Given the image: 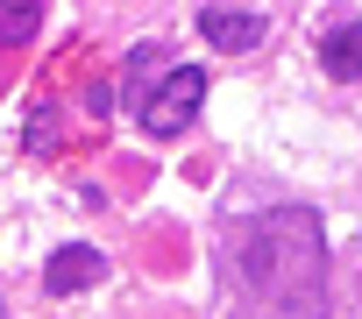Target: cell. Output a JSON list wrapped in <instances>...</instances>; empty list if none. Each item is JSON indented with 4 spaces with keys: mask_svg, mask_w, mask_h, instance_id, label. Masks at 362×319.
Returning <instances> with one entry per match:
<instances>
[{
    "mask_svg": "<svg viewBox=\"0 0 362 319\" xmlns=\"http://www.w3.org/2000/svg\"><path fill=\"white\" fill-rule=\"evenodd\" d=\"M228 319H327V234L313 206H263L221 234Z\"/></svg>",
    "mask_w": 362,
    "mask_h": 319,
    "instance_id": "1",
    "label": "cell"
},
{
    "mask_svg": "<svg viewBox=\"0 0 362 319\" xmlns=\"http://www.w3.org/2000/svg\"><path fill=\"white\" fill-rule=\"evenodd\" d=\"M199 107H206V71L199 64H185L177 57L149 92H142V107H135V121L156 135V142H170V135H185L192 121H199Z\"/></svg>",
    "mask_w": 362,
    "mask_h": 319,
    "instance_id": "2",
    "label": "cell"
},
{
    "mask_svg": "<svg viewBox=\"0 0 362 319\" xmlns=\"http://www.w3.org/2000/svg\"><path fill=\"white\" fill-rule=\"evenodd\" d=\"M100 277H107V255H100V248H86V241H71V248H57V255H50L43 291H50V298H64V291H93Z\"/></svg>",
    "mask_w": 362,
    "mask_h": 319,
    "instance_id": "3",
    "label": "cell"
},
{
    "mask_svg": "<svg viewBox=\"0 0 362 319\" xmlns=\"http://www.w3.org/2000/svg\"><path fill=\"white\" fill-rule=\"evenodd\" d=\"M199 36L214 50H256L263 43V15H242V8H199Z\"/></svg>",
    "mask_w": 362,
    "mask_h": 319,
    "instance_id": "4",
    "label": "cell"
},
{
    "mask_svg": "<svg viewBox=\"0 0 362 319\" xmlns=\"http://www.w3.org/2000/svg\"><path fill=\"white\" fill-rule=\"evenodd\" d=\"M355 57H362V29H355V8H348V15H341V22H334V29L320 36V64H327V78L355 85V71H362Z\"/></svg>",
    "mask_w": 362,
    "mask_h": 319,
    "instance_id": "5",
    "label": "cell"
},
{
    "mask_svg": "<svg viewBox=\"0 0 362 319\" xmlns=\"http://www.w3.org/2000/svg\"><path fill=\"white\" fill-rule=\"evenodd\" d=\"M170 64H177V57H170L163 43H142V50H128V64H121V100H128V114L142 107V92H149V85H156Z\"/></svg>",
    "mask_w": 362,
    "mask_h": 319,
    "instance_id": "6",
    "label": "cell"
},
{
    "mask_svg": "<svg viewBox=\"0 0 362 319\" xmlns=\"http://www.w3.org/2000/svg\"><path fill=\"white\" fill-rule=\"evenodd\" d=\"M43 22V0H0V50H22Z\"/></svg>",
    "mask_w": 362,
    "mask_h": 319,
    "instance_id": "7",
    "label": "cell"
}]
</instances>
